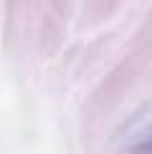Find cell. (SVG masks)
Segmentation results:
<instances>
[{
    "label": "cell",
    "mask_w": 152,
    "mask_h": 154,
    "mask_svg": "<svg viewBox=\"0 0 152 154\" xmlns=\"http://www.w3.org/2000/svg\"><path fill=\"white\" fill-rule=\"evenodd\" d=\"M129 154H152V129H147L135 144L129 146Z\"/></svg>",
    "instance_id": "6da1fadb"
}]
</instances>
